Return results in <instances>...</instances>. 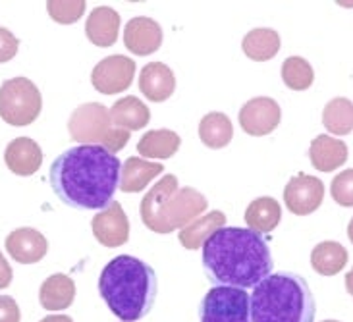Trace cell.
Returning <instances> with one entry per match:
<instances>
[{"mask_svg": "<svg viewBox=\"0 0 353 322\" xmlns=\"http://www.w3.org/2000/svg\"><path fill=\"white\" fill-rule=\"evenodd\" d=\"M347 237L352 239V243H353V218H352V222H350V226H347Z\"/></svg>", "mask_w": 353, "mask_h": 322, "instance_id": "cell-37", "label": "cell"}, {"mask_svg": "<svg viewBox=\"0 0 353 322\" xmlns=\"http://www.w3.org/2000/svg\"><path fill=\"white\" fill-rule=\"evenodd\" d=\"M199 322H251V297L241 288L216 285L201 301Z\"/></svg>", "mask_w": 353, "mask_h": 322, "instance_id": "cell-8", "label": "cell"}, {"mask_svg": "<svg viewBox=\"0 0 353 322\" xmlns=\"http://www.w3.org/2000/svg\"><path fill=\"white\" fill-rule=\"evenodd\" d=\"M76 299V282L66 274H52L41 284L39 301L47 311H64Z\"/></svg>", "mask_w": 353, "mask_h": 322, "instance_id": "cell-20", "label": "cell"}, {"mask_svg": "<svg viewBox=\"0 0 353 322\" xmlns=\"http://www.w3.org/2000/svg\"><path fill=\"white\" fill-rule=\"evenodd\" d=\"M135 60L124 54L103 58L91 72V83L103 95H116L132 87L135 76Z\"/></svg>", "mask_w": 353, "mask_h": 322, "instance_id": "cell-9", "label": "cell"}, {"mask_svg": "<svg viewBox=\"0 0 353 322\" xmlns=\"http://www.w3.org/2000/svg\"><path fill=\"white\" fill-rule=\"evenodd\" d=\"M12 266L6 261V256L2 255V251H0V290H6L10 284H12Z\"/></svg>", "mask_w": 353, "mask_h": 322, "instance_id": "cell-34", "label": "cell"}, {"mask_svg": "<svg viewBox=\"0 0 353 322\" xmlns=\"http://www.w3.org/2000/svg\"><path fill=\"white\" fill-rule=\"evenodd\" d=\"M41 108V91L28 77H12L0 85V118L10 125L21 128L33 123L39 118Z\"/></svg>", "mask_w": 353, "mask_h": 322, "instance_id": "cell-7", "label": "cell"}, {"mask_svg": "<svg viewBox=\"0 0 353 322\" xmlns=\"http://www.w3.org/2000/svg\"><path fill=\"white\" fill-rule=\"evenodd\" d=\"M122 164L99 145H77L52 162L50 188L64 205L79 210L106 209L120 185Z\"/></svg>", "mask_w": 353, "mask_h": 322, "instance_id": "cell-1", "label": "cell"}, {"mask_svg": "<svg viewBox=\"0 0 353 322\" xmlns=\"http://www.w3.org/2000/svg\"><path fill=\"white\" fill-rule=\"evenodd\" d=\"M139 91L151 103L168 101L176 91V77L170 68L163 62H149L139 76Z\"/></svg>", "mask_w": 353, "mask_h": 322, "instance_id": "cell-16", "label": "cell"}, {"mask_svg": "<svg viewBox=\"0 0 353 322\" xmlns=\"http://www.w3.org/2000/svg\"><path fill=\"white\" fill-rule=\"evenodd\" d=\"M110 118L112 123L125 132H137L143 130L147 123L151 122V110L137 97H124L116 101L110 108Z\"/></svg>", "mask_w": 353, "mask_h": 322, "instance_id": "cell-21", "label": "cell"}, {"mask_svg": "<svg viewBox=\"0 0 353 322\" xmlns=\"http://www.w3.org/2000/svg\"><path fill=\"white\" fill-rule=\"evenodd\" d=\"M347 261V249L338 241H323L311 251V266L321 276H336L342 272Z\"/></svg>", "mask_w": 353, "mask_h": 322, "instance_id": "cell-25", "label": "cell"}, {"mask_svg": "<svg viewBox=\"0 0 353 322\" xmlns=\"http://www.w3.org/2000/svg\"><path fill=\"white\" fill-rule=\"evenodd\" d=\"M68 132L72 139L81 145H99L114 154L122 151L130 141V132L116 128L110 118V110L101 103L77 106L70 116Z\"/></svg>", "mask_w": 353, "mask_h": 322, "instance_id": "cell-6", "label": "cell"}, {"mask_svg": "<svg viewBox=\"0 0 353 322\" xmlns=\"http://www.w3.org/2000/svg\"><path fill=\"white\" fill-rule=\"evenodd\" d=\"M178 183L180 181L174 174H166L141 199V220L154 234H172L181 230L209 207L205 195L193 188H178Z\"/></svg>", "mask_w": 353, "mask_h": 322, "instance_id": "cell-5", "label": "cell"}, {"mask_svg": "<svg viewBox=\"0 0 353 322\" xmlns=\"http://www.w3.org/2000/svg\"><path fill=\"white\" fill-rule=\"evenodd\" d=\"M282 220V207L272 197H259L245 210V224L257 234H270Z\"/></svg>", "mask_w": 353, "mask_h": 322, "instance_id": "cell-24", "label": "cell"}, {"mask_svg": "<svg viewBox=\"0 0 353 322\" xmlns=\"http://www.w3.org/2000/svg\"><path fill=\"white\" fill-rule=\"evenodd\" d=\"M272 255L263 234L249 228H219L203 243V270L214 285L255 288L272 274Z\"/></svg>", "mask_w": 353, "mask_h": 322, "instance_id": "cell-2", "label": "cell"}, {"mask_svg": "<svg viewBox=\"0 0 353 322\" xmlns=\"http://www.w3.org/2000/svg\"><path fill=\"white\" fill-rule=\"evenodd\" d=\"M124 45L135 57L154 54L163 45V28L153 18L130 19L124 29Z\"/></svg>", "mask_w": 353, "mask_h": 322, "instance_id": "cell-14", "label": "cell"}, {"mask_svg": "<svg viewBox=\"0 0 353 322\" xmlns=\"http://www.w3.org/2000/svg\"><path fill=\"white\" fill-rule=\"evenodd\" d=\"M120 14L108 6L95 8L85 21V35L95 47H112L118 41L120 31Z\"/></svg>", "mask_w": 353, "mask_h": 322, "instance_id": "cell-17", "label": "cell"}, {"mask_svg": "<svg viewBox=\"0 0 353 322\" xmlns=\"http://www.w3.org/2000/svg\"><path fill=\"white\" fill-rule=\"evenodd\" d=\"M323 322H338V321H323Z\"/></svg>", "mask_w": 353, "mask_h": 322, "instance_id": "cell-38", "label": "cell"}, {"mask_svg": "<svg viewBox=\"0 0 353 322\" xmlns=\"http://www.w3.org/2000/svg\"><path fill=\"white\" fill-rule=\"evenodd\" d=\"M323 123L332 135H347L353 132V103L350 99H332L323 110Z\"/></svg>", "mask_w": 353, "mask_h": 322, "instance_id": "cell-28", "label": "cell"}, {"mask_svg": "<svg viewBox=\"0 0 353 322\" xmlns=\"http://www.w3.org/2000/svg\"><path fill=\"white\" fill-rule=\"evenodd\" d=\"M345 290H347V294L353 297V268L345 274Z\"/></svg>", "mask_w": 353, "mask_h": 322, "instance_id": "cell-36", "label": "cell"}, {"mask_svg": "<svg viewBox=\"0 0 353 322\" xmlns=\"http://www.w3.org/2000/svg\"><path fill=\"white\" fill-rule=\"evenodd\" d=\"M332 199L342 207H353V168L340 172L330 183Z\"/></svg>", "mask_w": 353, "mask_h": 322, "instance_id": "cell-31", "label": "cell"}, {"mask_svg": "<svg viewBox=\"0 0 353 322\" xmlns=\"http://www.w3.org/2000/svg\"><path fill=\"white\" fill-rule=\"evenodd\" d=\"M91 230L97 241L105 247L125 245L130 239V220L118 201L97 212L91 220Z\"/></svg>", "mask_w": 353, "mask_h": 322, "instance_id": "cell-12", "label": "cell"}, {"mask_svg": "<svg viewBox=\"0 0 353 322\" xmlns=\"http://www.w3.org/2000/svg\"><path fill=\"white\" fill-rule=\"evenodd\" d=\"M4 162L16 176H33L43 164V151L31 137H16L4 151Z\"/></svg>", "mask_w": 353, "mask_h": 322, "instance_id": "cell-15", "label": "cell"}, {"mask_svg": "<svg viewBox=\"0 0 353 322\" xmlns=\"http://www.w3.org/2000/svg\"><path fill=\"white\" fill-rule=\"evenodd\" d=\"M19 41L18 37L6 28H0V64L10 62L12 58L18 54Z\"/></svg>", "mask_w": 353, "mask_h": 322, "instance_id": "cell-32", "label": "cell"}, {"mask_svg": "<svg viewBox=\"0 0 353 322\" xmlns=\"http://www.w3.org/2000/svg\"><path fill=\"white\" fill-rule=\"evenodd\" d=\"M226 226V214L222 210H210L209 214H201L190 222L185 228L180 230V243L190 251H195L203 247V243L209 239L219 228Z\"/></svg>", "mask_w": 353, "mask_h": 322, "instance_id": "cell-22", "label": "cell"}, {"mask_svg": "<svg viewBox=\"0 0 353 322\" xmlns=\"http://www.w3.org/2000/svg\"><path fill=\"white\" fill-rule=\"evenodd\" d=\"M181 145V137L172 130H151L137 143V152L149 159H172Z\"/></svg>", "mask_w": 353, "mask_h": 322, "instance_id": "cell-23", "label": "cell"}, {"mask_svg": "<svg viewBox=\"0 0 353 322\" xmlns=\"http://www.w3.org/2000/svg\"><path fill=\"white\" fill-rule=\"evenodd\" d=\"M85 0H50L47 2L48 16L62 26H70V23H76L77 19H81V16L85 14Z\"/></svg>", "mask_w": 353, "mask_h": 322, "instance_id": "cell-30", "label": "cell"}, {"mask_svg": "<svg viewBox=\"0 0 353 322\" xmlns=\"http://www.w3.org/2000/svg\"><path fill=\"white\" fill-rule=\"evenodd\" d=\"M199 137L209 149H224L234 137V125L222 112H210L199 122Z\"/></svg>", "mask_w": 353, "mask_h": 322, "instance_id": "cell-27", "label": "cell"}, {"mask_svg": "<svg viewBox=\"0 0 353 322\" xmlns=\"http://www.w3.org/2000/svg\"><path fill=\"white\" fill-rule=\"evenodd\" d=\"M21 313L14 297L10 295H0V322H19Z\"/></svg>", "mask_w": 353, "mask_h": 322, "instance_id": "cell-33", "label": "cell"}, {"mask_svg": "<svg viewBox=\"0 0 353 322\" xmlns=\"http://www.w3.org/2000/svg\"><path fill=\"white\" fill-rule=\"evenodd\" d=\"M325 199V183L309 174H297L284 188V201L288 210L297 217L315 212Z\"/></svg>", "mask_w": 353, "mask_h": 322, "instance_id": "cell-10", "label": "cell"}, {"mask_svg": "<svg viewBox=\"0 0 353 322\" xmlns=\"http://www.w3.org/2000/svg\"><path fill=\"white\" fill-rule=\"evenodd\" d=\"M241 48L245 57L255 60V62H267L274 58L280 50V35L274 29L259 28L251 29L248 35L243 37Z\"/></svg>", "mask_w": 353, "mask_h": 322, "instance_id": "cell-26", "label": "cell"}, {"mask_svg": "<svg viewBox=\"0 0 353 322\" xmlns=\"http://www.w3.org/2000/svg\"><path fill=\"white\" fill-rule=\"evenodd\" d=\"M163 170L164 166L159 162H149L147 159L130 157L122 164L118 190H122L124 193H139L147 188V183H151L157 176H161Z\"/></svg>", "mask_w": 353, "mask_h": 322, "instance_id": "cell-19", "label": "cell"}, {"mask_svg": "<svg viewBox=\"0 0 353 322\" xmlns=\"http://www.w3.org/2000/svg\"><path fill=\"white\" fill-rule=\"evenodd\" d=\"M347 145L342 139H336L330 135H319L311 141L309 147V159L316 170L332 172L342 168L347 161Z\"/></svg>", "mask_w": 353, "mask_h": 322, "instance_id": "cell-18", "label": "cell"}, {"mask_svg": "<svg viewBox=\"0 0 353 322\" xmlns=\"http://www.w3.org/2000/svg\"><path fill=\"white\" fill-rule=\"evenodd\" d=\"M41 322H74L66 314H50V316H45Z\"/></svg>", "mask_w": 353, "mask_h": 322, "instance_id": "cell-35", "label": "cell"}, {"mask_svg": "<svg viewBox=\"0 0 353 322\" xmlns=\"http://www.w3.org/2000/svg\"><path fill=\"white\" fill-rule=\"evenodd\" d=\"M315 299L305 278L278 272L261 280L251 295V322H313Z\"/></svg>", "mask_w": 353, "mask_h": 322, "instance_id": "cell-4", "label": "cell"}, {"mask_svg": "<svg viewBox=\"0 0 353 322\" xmlns=\"http://www.w3.org/2000/svg\"><path fill=\"white\" fill-rule=\"evenodd\" d=\"M282 81L292 91H307L315 81V72L305 58L290 57L282 64Z\"/></svg>", "mask_w": 353, "mask_h": 322, "instance_id": "cell-29", "label": "cell"}, {"mask_svg": "<svg viewBox=\"0 0 353 322\" xmlns=\"http://www.w3.org/2000/svg\"><path fill=\"white\" fill-rule=\"evenodd\" d=\"M99 294L120 321L135 322L151 313L159 294V280L153 266L145 261L120 255L103 268Z\"/></svg>", "mask_w": 353, "mask_h": 322, "instance_id": "cell-3", "label": "cell"}, {"mask_svg": "<svg viewBox=\"0 0 353 322\" xmlns=\"http://www.w3.org/2000/svg\"><path fill=\"white\" fill-rule=\"evenodd\" d=\"M282 120V110L274 99L257 97L251 99L239 110V125L248 135L263 137L274 132Z\"/></svg>", "mask_w": 353, "mask_h": 322, "instance_id": "cell-11", "label": "cell"}, {"mask_svg": "<svg viewBox=\"0 0 353 322\" xmlns=\"http://www.w3.org/2000/svg\"><path fill=\"white\" fill-rule=\"evenodd\" d=\"M8 255L21 265H35L43 261L48 251L47 237L35 228H18L12 230L4 241Z\"/></svg>", "mask_w": 353, "mask_h": 322, "instance_id": "cell-13", "label": "cell"}]
</instances>
